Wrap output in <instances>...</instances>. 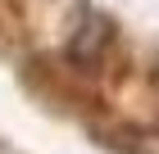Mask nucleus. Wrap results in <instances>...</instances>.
<instances>
[{
  "instance_id": "obj_1",
  "label": "nucleus",
  "mask_w": 159,
  "mask_h": 154,
  "mask_svg": "<svg viewBox=\"0 0 159 154\" xmlns=\"http://www.w3.org/2000/svg\"><path fill=\"white\" fill-rule=\"evenodd\" d=\"M114 46V27H109V18H100V14H86V23H82V32L73 36V46H68V59L73 64H82V68H96L100 64V55Z\"/></svg>"
}]
</instances>
